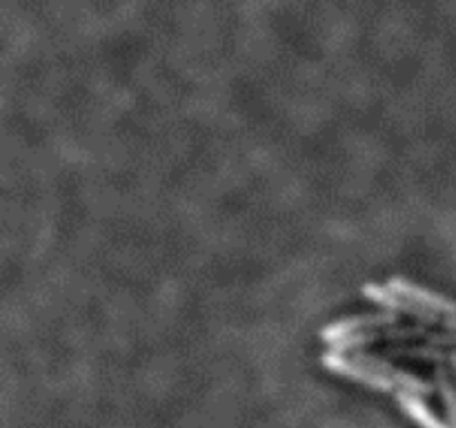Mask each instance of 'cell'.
Masks as SVG:
<instances>
[{"label":"cell","instance_id":"cell-1","mask_svg":"<svg viewBox=\"0 0 456 428\" xmlns=\"http://www.w3.org/2000/svg\"><path fill=\"white\" fill-rule=\"evenodd\" d=\"M361 294L368 310L321 328V366L390 397L417 428H456V299L403 275Z\"/></svg>","mask_w":456,"mask_h":428}]
</instances>
